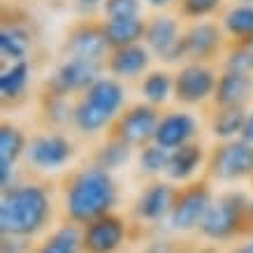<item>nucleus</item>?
<instances>
[{"mask_svg":"<svg viewBox=\"0 0 253 253\" xmlns=\"http://www.w3.org/2000/svg\"><path fill=\"white\" fill-rule=\"evenodd\" d=\"M119 202V186L112 172L98 168L95 163L75 169L65 181L63 207L65 218L84 228L100 216L112 214Z\"/></svg>","mask_w":253,"mask_h":253,"instance_id":"obj_1","label":"nucleus"},{"mask_svg":"<svg viewBox=\"0 0 253 253\" xmlns=\"http://www.w3.org/2000/svg\"><path fill=\"white\" fill-rule=\"evenodd\" d=\"M54 216V202L44 184L16 181L0 198V230L7 237L33 239Z\"/></svg>","mask_w":253,"mask_h":253,"instance_id":"obj_2","label":"nucleus"},{"mask_svg":"<svg viewBox=\"0 0 253 253\" xmlns=\"http://www.w3.org/2000/svg\"><path fill=\"white\" fill-rule=\"evenodd\" d=\"M123 109H126V86L114 77H100L75 102L72 126L77 128V132L93 137L105 128H112Z\"/></svg>","mask_w":253,"mask_h":253,"instance_id":"obj_3","label":"nucleus"},{"mask_svg":"<svg viewBox=\"0 0 253 253\" xmlns=\"http://www.w3.org/2000/svg\"><path fill=\"white\" fill-rule=\"evenodd\" d=\"M249 207L251 198L244 191L218 193L200 225V235L209 242H230L249 232Z\"/></svg>","mask_w":253,"mask_h":253,"instance_id":"obj_4","label":"nucleus"},{"mask_svg":"<svg viewBox=\"0 0 253 253\" xmlns=\"http://www.w3.org/2000/svg\"><path fill=\"white\" fill-rule=\"evenodd\" d=\"M214 191L207 179H195L191 184L181 186L176 191L174 207L169 211L168 225L174 232H193L200 230V225L205 221L211 202H214Z\"/></svg>","mask_w":253,"mask_h":253,"instance_id":"obj_5","label":"nucleus"},{"mask_svg":"<svg viewBox=\"0 0 253 253\" xmlns=\"http://www.w3.org/2000/svg\"><path fill=\"white\" fill-rule=\"evenodd\" d=\"M207 174L216 181H242L253 176V144L237 137L218 142L207 156Z\"/></svg>","mask_w":253,"mask_h":253,"instance_id":"obj_6","label":"nucleus"},{"mask_svg":"<svg viewBox=\"0 0 253 253\" xmlns=\"http://www.w3.org/2000/svg\"><path fill=\"white\" fill-rule=\"evenodd\" d=\"M75 156V144L68 135L58 130H46L28 139V149L23 161L28 163V168L38 172H56L65 168Z\"/></svg>","mask_w":253,"mask_h":253,"instance_id":"obj_7","label":"nucleus"},{"mask_svg":"<svg viewBox=\"0 0 253 253\" xmlns=\"http://www.w3.org/2000/svg\"><path fill=\"white\" fill-rule=\"evenodd\" d=\"M158 121H161V114L158 109L146 105L144 100L142 102H135V105H128V107L121 112V116L114 121L112 126V137L121 139L128 146H142L151 144L156 135V128H158Z\"/></svg>","mask_w":253,"mask_h":253,"instance_id":"obj_8","label":"nucleus"},{"mask_svg":"<svg viewBox=\"0 0 253 253\" xmlns=\"http://www.w3.org/2000/svg\"><path fill=\"white\" fill-rule=\"evenodd\" d=\"M218 75L207 63H184L174 75V100L179 105H202L214 100Z\"/></svg>","mask_w":253,"mask_h":253,"instance_id":"obj_9","label":"nucleus"},{"mask_svg":"<svg viewBox=\"0 0 253 253\" xmlns=\"http://www.w3.org/2000/svg\"><path fill=\"white\" fill-rule=\"evenodd\" d=\"M102 68H107V63L65 56V61L56 68V72L49 79V84H46L49 91L46 93L63 95V98H68L72 93H84L88 86L100 79Z\"/></svg>","mask_w":253,"mask_h":253,"instance_id":"obj_10","label":"nucleus"},{"mask_svg":"<svg viewBox=\"0 0 253 253\" xmlns=\"http://www.w3.org/2000/svg\"><path fill=\"white\" fill-rule=\"evenodd\" d=\"M144 44L149 51L163 63H176L186 58L184 51V31L174 16L156 14L146 21Z\"/></svg>","mask_w":253,"mask_h":253,"instance_id":"obj_11","label":"nucleus"},{"mask_svg":"<svg viewBox=\"0 0 253 253\" xmlns=\"http://www.w3.org/2000/svg\"><path fill=\"white\" fill-rule=\"evenodd\" d=\"M128 239V223L119 214H105L82 228L84 253H116Z\"/></svg>","mask_w":253,"mask_h":253,"instance_id":"obj_12","label":"nucleus"},{"mask_svg":"<svg viewBox=\"0 0 253 253\" xmlns=\"http://www.w3.org/2000/svg\"><path fill=\"white\" fill-rule=\"evenodd\" d=\"M174 184L168 179H154L137 193L132 202V214L139 223H161L169 218V211L176 200Z\"/></svg>","mask_w":253,"mask_h":253,"instance_id":"obj_13","label":"nucleus"},{"mask_svg":"<svg viewBox=\"0 0 253 253\" xmlns=\"http://www.w3.org/2000/svg\"><path fill=\"white\" fill-rule=\"evenodd\" d=\"M198 130V119L191 112L172 109V112L161 114V121H158V128H156L154 135V144L163 146L165 151H176V149L195 142Z\"/></svg>","mask_w":253,"mask_h":253,"instance_id":"obj_14","label":"nucleus"},{"mask_svg":"<svg viewBox=\"0 0 253 253\" xmlns=\"http://www.w3.org/2000/svg\"><path fill=\"white\" fill-rule=\"evenodd\" d=\"M65 56L72 58H88V61H102L107 63L105 56H109V46L105 40V31H102V23H77L65 38L63 44Z\"/></svg>","mask_w":253,"mask_h":253,"instance_id":"obj_15","label":"nucleus"},{"mask_svg":"<svg viewBox=\"0 0 253 253\" xmlns=\"http://www.w3.org/2000/svg\"><path fill=\"white\" fill-rule=\"evenodd\" d=\"M225 33L214 21H193L184 31V51L186 58L193 63H207L211 61L223 46Z\"/></svg>","mask_w":253,"mask_h":253,"instance_id":"obj_16","label":"nucleus"},{"mask_svg":"<svg viewBox=\"0 0 253 253\" xmlns=\"http://www.w3.org/2000/svg\"><path fill=\"white\" fill-rule=\"evenodd\" d=\"M26 149H28V139L21 128L9 121L2 123L0 126V186L2 191L16 184L14 168L26 156Z\"/></svg>","mask_w":253,"mask_h":253,"instance_id":"obj_17","label":"nucleus"},{"mask_svg":"<svg viewBox=\"0 0 253 253\" xmlns=\"http://www.w3.org/2000/svg\"><path fill=\"white\" fill-rule=\"evenodd\" d=\"M151 51L146 44H132L114 49L107 56V70L109 75L119 82H128V79H137L149 72L151 65Z\"/></svg>","mask_w":253,"mask_h":253,"instance_id":"obj_18","label":"nucleus"},{"mask_svg":"<svg viewBox=\"0 0 253 253\" xmlns=\"http://www.w3.org/2000/svg\"><path fill=\"white\" fill-rule=\"evenodd\" d=\"M205 165V149L200 142H191V144L181 146L176 151H169V163L165 179L172 184H191L195 181V174L200 168Z\"/></svg>","mask_w":253,"mask_h":253,"instance_id":"obj_19","label":"nucleus"},{"mask_svg":"<svg viewBox=\"0 0 253 253\" xmlns=\"http://www.w3.org/2000/svg\"><path fill=\"white\" fill-rule=\"evenodd\" d=\"M253 98V77L239 75V72H225L218 75V84L214 93L216 107H246Z\"/></svg>","mask_w":253,"mask_h":253,"instance_id":"obj_20","label":"nucleus"},{"mask_svg":"<svg viewBox=\"0 0 253 253\" xmlns=\"http://www.w3.org/2000/svg\"><path fill=\"white\" fill-rule=\"evenodd\" d=\"M31 46H33L31 31L23 23L12 21L2 26V31H0V56H2V65L28 61Z\"/></svg>","mask_w":253,"mask_h":253,"instance_id":"obj_21","label":"nucleus"},{"mask_svg":"<svg viewBox=\"0 0 253 253\" xmlns=\"http://www.w3.org/2000/svg\"><path fill=\"white\" fill-rule=\"evenodd\" d=\"M221 28L232 44H253V5H230L221 16Z\"/></svg>","mask_w":253,"mask_h":253,"instance_id":"obj_22","label":"nucleus"},{"mask_svg":"<svg viewBox=\"0 0 253 253\" xmlns=\"http://www.w3.org/2000/svg\"><path fill=\"white\" fill-rule=\"evenodd\" d=\"M102 31L107 40L109 51L123 49V46L142 44L146 33V21L139 19H116V21H102Z\"/></svg>","mask_w":253,"mask_h":253,"instance_id":"obj_23","label":"nucleus"},{"mask_svg":"<svg viewBox=\"0 0 253 253\" xmlns=\"http://www.w3.org/2000/svg\"><path fill=\"white\" fill-rule=\"evenodd\" d=\"M246 107H216L209 119V130L218 142H230L242 137L246 123Z\"/></svg>","mask_w":253,"mask_h":253,"instance_id":"obj_24","label":"nucleus"},{"mask_svg":"<svg viewBox=\"0 0 253 253\" xmlns=\"http://www.w3.org/2000/svg\"><path fill=\"white\" fill-rule=\"evenodd\" d=\"M33 253H84L82 244V225L77 223H63L58 225Z\"/></svg>","mask_w":253,"mask_h":253,"instance_id":"obj_25","label":"nucleus"},{"mask_svg":"<svg viewBox=\"0 0 253 253\" xmlns=\"http://www.w3.org/2000/svg\"><path fill=\"white\" fill-rule=\"evenodd\" d=\"M139 93L146 105L151 107H163L169 98H174V75L168 70H149L139 84Z\"/></svg>","mask_w":253,"mask_h":253,"instance_id":"obj_26","label":"nucleus"},{"mask_svg":"<svg viewBox=\"0 0 253 253\" xmlns=\"http://www.w3.org/2000/svg\"><path fill=\"white\" fill-rule=\"evenodd\" d=\"M31 75H33V65L31 61H19V63H7L2 65L0 72V93L2 100H19L23 98V93L28 91L31 84Z\"/></svg>","mask_w":253,"mask_h":253,"instance_id":"obj_27","label":"nucleus"},{"mask_svg":"<svg viewBox=\"0 0 253 253\" xmlns=\"http://www.w3.org/2000/svg\"><path fill=\"white\" fill-rule=\"evenodd\" d=\"M130 158H132V146H128L126 142H121V139H116V137H109L107 142L95 151L93 163H95L98 168L107 169V172H116L119 168L128 165Z\"/></svg>","mask_w":253,"mask_h":253,"instance_id":"obj_28","label":"nucleus"},{"mask_svg":"<svg viewBox=\"0 0 253 253\" xmlns=\"http://www.w3.org/2000/svg\"><path fill=\"white\" fill-rule=\"evenodd\" d=\"M137 163H139V169H142V174L146 176H163L168 172V163H169V151H165L163 146L158 144H146L139 149V156H137Z\"/></svg>","mask_w":253,"mask_h":253,"instance_id":"obj_29","label":"nucleus"},{"mask_svg":"<svg viewBox=\"0 0 253 253\" xmlns=\"http://www.w3.org/2000/svg\"><path fill=\"white\" fill-rule=\"evenodd\" d=\"M72 109H75V105H70L68 98H63V95L44 93V98H42V112H44V119L49 121V126L72 123Z\"/></svg>","mask_w":253,"mask_h":253,"instance_id":"obj_30","label":"nucleus"},{"mask_svg":"<svg viewBox=\"0 0 253 253\" xmlns=\"http://www.w3.org/2000/svg\"><path fill=\"white\" fill-rule=\"evenodd\" d=\"M223 70L253 75V44H230V49L223 56Z\"/></svg>","mask_w":253,"mask_h":253,"instance_id":"obj_31","label":"nucleus"},{"mask_svg":"<svg viewBox=\"0 0 253 253\" xmlns=\"http://www.w3.org/2000/svg\"><path fill=\"white\" fill-rule=\"evenodd\" d=\"M142 0H107L102 5L105 21H116V19H139L142 16Z\"/></svg>","mask_w":253,"mask_h":253,"instance_id":"obj_32","label":"nucleus"},{"mask_svg":"<svg viewBox=\"0 0 253 253\" xmlns=\"http://www.w3.org/2000/svg\"><path fill=\"white\" fill-rule=\"evenodd\" d=\"M223 5V0H181L179 2V9L186 19H195V21H202L216 12V9Z\"/></svg>","mask_w":253,"mask_h":253,"instance_id":"obj_33","label":"nucleus"},{"mask_svg":"<svg viewBox=\"0 0 253 253\" xmlns=\"http://www.w3.org/2000/svg\"><path fill=\"white\" fill-rule=\"evenodd\" d=\"M33 239H21V237H7L2 235V246H0V253H33L31 244Z\"/></svg>","mask_w":253,"mask_h":253,"instance_id":"obj_34","label":"nucleus"},{"mask_svg":"<svg viewBox=\"0 0 253 253\" xmlns=\"http://www.w3.org/2000/svg\"><path fill=\"white\" fill-rule=\"evenodd\" d=\"M144 253H174V249H172V242H154Z\"/></svg>","mask_w":253,"mask_h":253,"instance_id":"obj_35","label":"nucleus"},{"mask_svg":"<svg viewBox=\"0 0 253 253\" xmlns=\"http://www.w3.org/2000/svg\"><path fill=\"white\" fill-rule=\"evenodd\" d=\"M242 139H246L249 144H253V109L246 114V123H244V130H242Z\"/></svg>","mask_w":253,"mask_h":253,"instance_id":"obj_36","label":"nucleus"},{"mask_svg":"<svg viewBox=\"0 0 253 253\" xmlns=\"http://www.w3.org/2000/svg\"><path fill=\"white\" fill-rule=\"evenodd\" d=\"M230 253H253V237L242 242V244H237L235 249H230Z\"/></svg>","mask_w":253,"mask_h":253,"instance_id":"obj_37","label":"nucleus"},{"mask_svg":"<svg viewBox=\"0 0 253 253\" xmlns=\"http://www.w3.org/2000/svg\"><path fill=\"white\" fill-rule=\"evenodd\" d=\"M105 2H107V0H77V5L79 7H86V9H91V7H102V5H105Z\"/></svg>","mask_w":253,"mask_h":253,"instance_id":"obj_38","label":"nucleus"},{"mask_svg":"<svg viewBox=\"0 0 253 253\" xmlns=\"http://www.w3.org/2000/svg\"><path fill=\"white\" fill-rule=\"evenodd\" d=\"M151 7H168V5H172L174 0H146Z\"/></svg>","mask_w":253,"mask_h":253,"instance_id":"obj_39","label":"nucleus"},{"mask_svg":"<svg viewBox=\"0 0 253 253\" xmlns=\"http://www.w3.org/2000/svg\"><path fill=\"white\" fill-rule=\"evenodd\" d=\"M249 230H253V198H251V207H249Z\"/></svg>","mask_w":253,"mask_h":253,"instance_id":"obj_40","label":"nucleus"},{"mask_svg":"<svg viewBox=\"0 0 253 253\" xmlns=\"http://www.w3.org/2000/svg\"><path fill=\"white\" fill-rule=\"evenodd\" d=\"M239 2H246V5H253V0H239Z\"/></svg>","mask_w":253,"mask_h":253,"instance_id":"obj_41","label":"nucleus"},{"mask_svg":"<svg viewBox=\"0 0 253 253\" xmlns=\"http://www.w3.org/2000/svg\"><path fill=\"white\" fill-rule=\"evenodd\" d=\"M251 184H253V176H251Z\"/></svg>","mask_w":253,"mask_h":253,"instance_id":"obj_42","label":"nucleus"}]
</instances>
